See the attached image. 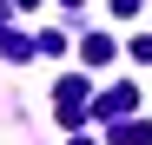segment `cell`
<instances>
[{
	"label": "cell",
	"instance_id": "5",
	"mask_svg": "<svg viewBox=\"0 0 152 145\" xmlns=\"http://www.w3.org/2000/svg\"><path fill=\"white\" fill-rule=\"evenodd\" d=\"M113 13H119V20H132V13H139V0H113Z\"/></svg>",
	"mask_w": 152,
	"mask_h": 145
},
{
	"label": "cell",
	"instance_id": "2",
	"mask_svg": "<svg viewBox=\"0 0 152 145\" xmlns=\"http://www.w3.org/2000/svg\"><path fill=\"white\" fill-rule=\"evenodd\" d=\"M80 53H86V66H106V59H113V40H106V33H86Z\"/></svg>",
	"mask_w": 152,
	"mask_h": 145
},
{
	"label": "cell",
	"instance_id": "6",
	"mask_svg": "<svg viewBox=\"0 0 152 145\" xmlns=\"http://www.w3.org/2000/svg\"><path fill=\"white\" fill-rule=\"evenodd\" d=\"M66 145H99V138H86V132H73V138H66Z\"/></svg>",
	"mask_w": 152,
	"mask_h": 145
},
{
	"label": "cell",
	"instance_id": "1",
	"mask_svg": "<svg viewBox=\"0 0 152 145\" xmlns=\"http://www.w3.org/2000/svg\"><path fill=\"white\" fill-rule=\"evenodd\" d=\"M113 145H152V119H126V125H113Z\"/></svg>",
	"mask_w": 152,
	"mask_h": 145
},
{
	"label": "cell",
	"instance_id": "3",
	"mask_svg": "<svg viewBox=\"0 0 152 145\" xmlns=\"http://www.w3.org/2000/svg\"><path fill=\"white\" fill-rule=\"evenodd\" d=\"M132 99H139V92H132V86H113V92H106V99H99V112H126V106H132Z\"/></svg>",
	"mask_w": 152,
	"mask_h": 145
},
{
	"label": "cell",
	"instance_id": "4",
	"mask_svg": "<svg viewBox=\"0 0 152 145\" xmlns=\"http://www.w3.org/2000/svg\"><path fill=\"white\" fill-rule=\"evenodd\" d=\"M132 59H145V66H152V33H139V40H132Z\"/></svg>",
	"mask_w": 152,
	"mask_h": 145
}]
</instances>
